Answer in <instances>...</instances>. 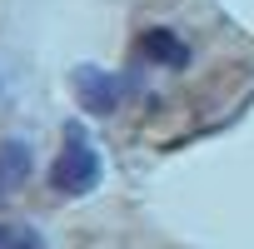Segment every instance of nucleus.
Segmentation results:
<instances>
[{
  "label": "nucleus",
  "instance_id": "obj_4",
  "mask_svg": "<svg viewBox=\"0 0 254 249\" xmlns=\"http://www.w3.org/2000/svg\"><path fill=\"white\" fill-rule=\"evenodd\" d=\"M25 170H30L25 145H20V140H5V145H0V199H5V189H10V185H20V180H25Z\"/></svg>",
  "mask_w": 254,
  "mask_h": 249
},
{
  "label": "nucleus",
  "instance_id": "obj_2",
  "mask_svg": "<svg viewBox=\"0 0 254 249\" xmlns=\"http://www.w3.org/2000/svg\"><path fill=\"white\" fill-rule=\"evenodd\" d=\"M70 90H75V100H80L85 115H115V110L125 105V95H130V80H125V75H110V70H100V65H80V70L70 75Z\"/></svg>",
  "mask_w": 254,
  "mask_h": 249
},
{
  "label": "nucleus",
  "instance_id": "obj_3",
  "mask_svg": "<svg viewBox=\"0 0 254 249\" xmlns=\"http://www.w3.org/2000/svg\"><path fill=\"white\" fill-rule=\"evenodd\" d=\"M140 50H145V60H155V65H175V70L190 60V45H185L175 30H145Z\"/></svg>",
  "mask_w": 254,
  "mask_h": 249
},
{
  "label": "nucleus",
  "instance_id": "obj_5",
  "mask_svg": "<svg viewBox=\"0 0 254 249\" xmlns=\"http://www.w3.org/2000/svg\"><path fill=\"white\" fill-rule=\"evenodd\" d=\"M0 249H50V244L30 224H0Z\"/></svg>",
  "mask_w": 254,
  "mask_h": 249
},
{
  "label": "nucleus",
  "instance_id": "obj_1",
  "mask_svg": "<svg viewBox=\"0 0 254 249\" xmlns=\"http://www.w3.org/2000/svg\"><path fill=\"white\" fill-rule=\"evenodd\" d=\"M100 175H105V160H100L95 140L80 130V124H65V145H60V155L50 165V189L75 199V194H90L100 185Z\"/></svg>",
  "mask_w": 254,
  "mask_h": 249
}]
</instances>
